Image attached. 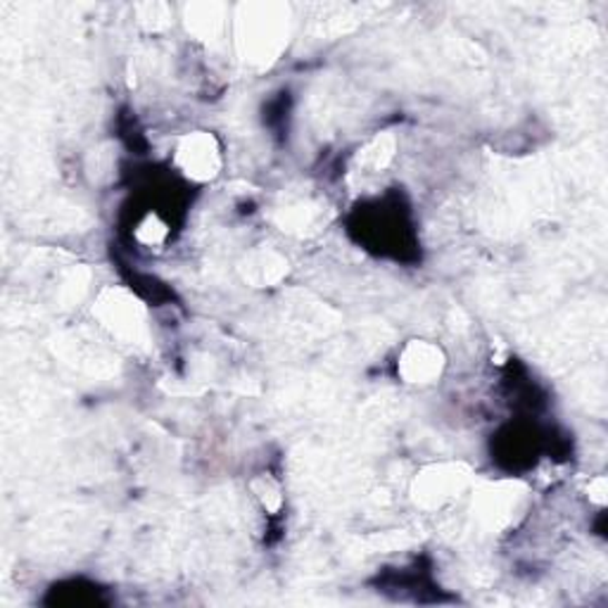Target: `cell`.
<instances>
[{
    "label": "cell",
    "mask_w": 608,
    "mask_h": 608,
    "mask_svg": "<svg viewBox=\"0 0 608 608\" xmlns=\"http://www.w3.org/2000/svg\"><path fill=\"white\" fill-rule=\"evenodd\" d=\"M222 163V146L209 131H193L176 148V167L190 182H212L219 174Z\"/></svg>",
    "instance_id": "cell-1"
},
{
    "label": "cell",
    "mask_w": 608,
    "mask_h": 608,
    "mask_svg": "<svg viewBox=\"0 0 608 608\" xmlns=\"http://www.w3.org/2000/svg\"><path fill=\"white\" fill-rule=\"evenodd\" d=\"M444 356L438 345L425 343V340H414L406 345L400 356V373L406 383H431L442 373Z\"/></svg>",
    "instance_id": "cell-2"
},
{
    "label": "cell",
    "mask_w": 608,
    "mask_h": 608,
    "mask_svg": "<svg viewBox=\"0 0 608 608\" xmlns=\"http://www.w3.org/2000/svg\"><path fill=\"white\" fill-rule=\"evenodd\" d=\"M100 316L105 321V326H110L117 335H136L143 326L140 324L143 318L136 304L117 293L100 302Z\"/></svg>",
    "instance_id": "cell-3"
}]
</instances>
